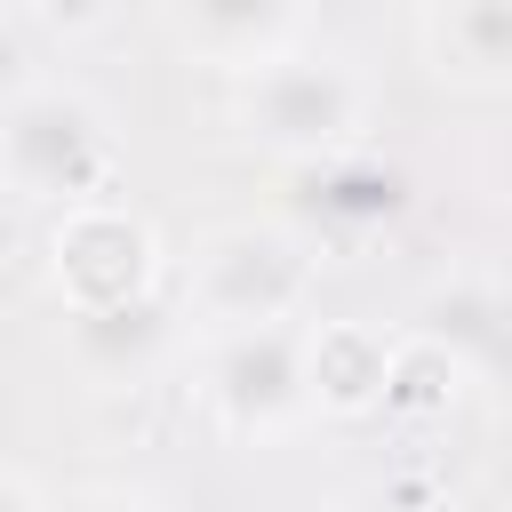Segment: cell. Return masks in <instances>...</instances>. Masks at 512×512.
I'll return each mask as SVG.
<instances>
[{
	"label": "cell",
	"mask_w": 512,
	"mask_h": 512,
	"mask_svg": "<svg viewBox=\"0 0 512 512\" xmlns=\"http://www.w3.org/2000/svg\"><path fill=\"white\" fill-rule=\"evenodd\" d=\"M296 8L304 0H168V32L192 56L224 64V72H248V64L280 56V40L296 32Z\"/></svg>",
	"instance_id": "obj_9"
},
{
	"label": "cell",
	"mask_w": 512,
	"mask_h": 512,
	"mask_svg": "<svg viewBox=\"0 0 512 512\" xmlns=\"http://www.w3.org/2000/svg\"><path fill=\"white\" fill-rule=\"evenodd\" d=\"M408 208V176L376 152H328V160H304V192H296V216H304V248L312 240H360V232H384L392 216Z\"/></svg>",
	"instance_id": "obj_6"
},
{
	"label": "cell",
	"mask_w": 512,
	"mask_h": 512,
	"mask_svg": "<svg viewBox=\"0 0 512 512\" xmlns=\"http://www.w3.org/2000/svg\"><path fill=\"white\" fill-rule=\"evenodd\" d=\"M464 384H472V368H456L440 344H424V336H392L376 416H448V408L464 400Z\"/></svg>",
	"instance_id": "obj_12"
},
{
	"label": "cell",
	"mask_w": 512,
	"mask_h": 512,
	"mask_svg": "<svg viewBox=\"0 0 512 512\" xmlns=\"http://www.w3.org/2000/svg\"><path fill=\"white\" fill-rule=\"evenodd\" d=\"M384 360H392V336L368 328V320H328L304 336V400L320 416H376L384 400Z\"/></svg>",
	"instance_id": "obj_8"
},
{
	"label": "cell",
	"mask_w": 512,
	"mask_h": 512,
	"mask_svg": "<svg viewBox=\"0 0 512 512\" xmlns=\"http://www.w3.org/2000/svg\"><path fill=\"white\" fill-rule=\"evenodd\" d=\"M88 512H152V504H88Z\"/></svg>",
	"instance_id": "obj_17"
},
{
	"label": "cell",
	"mask_w": 512,
	"mask_h": 512,
	"mask_svg": "<svg viewBox=\"0 0 512 512\" xmlns=\"http://www.w3.org/2000/svg\"><path fill=\"white\" fill-rule=\"evenodd\" d=\"M16 8H32V0H0V16H16Z\"/></svg>",
	"instance_id": "obj_18"
},
{
	"label": "cell",
	"mask_w": 512,
	"mask_h": 512,
	"mask_svg": "<svg viewBox=\"0 0 512 512\" xmlns=\"http://www.w3.org/2000/svg\"><path fill=\"white\" fill-rule=\"evenodd\" d=\"M336 512H448V496L424 488V480H368V488H352Z\"/></svg>",
	"instance_id": "obj_13"
},
{
	"label": "cell",
	"mask_w": 512,
	"mask_h": 512,
	"mask_svg": "<svg viewBox=\"0 0 512 512\" xmlns=\"http://www.w3.org/2000/svg\"><path fill=\"white\" fill-rule=\"evenodd\" d=\"M176 344V320H168V296L144 288L128 304H96V312H72V360L88 376H144L160 352Z\"/></svg>",
	"instance_id": "obj_10"
},
{
	"label": "cell",
	"mask_w": 512,
	"mask_h": 512,
	"mask_svg": "<svg viewBox=\"0 0 512 512\" xmlns=\"http://www.w3.org/2000/svg\"><path fill=\"white\" fill-rule=\"evenodd\" d=\"M32 8H40L56 32H96V24L112 16V0H32Z\"/></svg>",
	"instance_id": "obj_15"
},
{
	"label": "cell",
	"mask_w": 512,
	"mask_h": 512,
	"mask_svg": "<svg viewBox=\"0 0 512 512\" xmlns=\"http://www.w3.org/2000/svg\"><path fill=\"white\" fill-rule=\"evenodd\" d=\"M424 56L448 88L496 96L512 72V0H432L424 16Z\"/></svg>",
	"instance_id": "obj_7"
},
{
	"label": "cell",
	"mask_w": 512,
	"mask_h": 512,
	"mask_svg": "<svg viewBox=\"0 0 512 512\" xmlns=\"http://www.w3.org/2000/svg\"><path fill=\"white\" fill-rule=\"evenodd\" d=\"M360 120H368V88H360V72L336 64V56H296V48H280V56L248 64V72H232V128H240L256 152L288 160V168L344 152V144L360 136Z\"/></svg>",
	"instance_id": "obj_1"
},
{
	"label": "cell",
	"mask_w": 512,
	"mask_h": 512,
	"mask_svg": "<svg viewBox=\"0 0 512 512\" xmlns=\"http://www.w3.org/2000/svg\"><path fill=\"white\" fill-rule=\"evenodd\" d=\"M200 400L232 440H280L312 416L296 328H224L200 360Z\"/></svg>",
	"instance_id": "obj_4"
},
{
	"label": "cell",
	"mask_w": 512,
	"mask_h": 512,
	"mask_svg": "<svg viewBox=\"0 0 512 512\" xmlns=\"http://www.w3.org/2000/svg\"><path fill=\"white\" fill-rule=\"evenodd\" d=\"M312 296V248L296 224H216L184 264V304L224 328H288Z\"/></svg>",
	"instance_id": "obj_3"
},
{
	"label": "cell",
	"mask_w": 512,
	"mask_h": 512,
	"mask_svg": "<svg viewBox=\"0 0 512 512\" xmlns=\"http://www.w3.org/2000/svg\"><path fill=\"white\" fill-rule=\"evenodd\" d=\"M408 336H424V344H440L456 368L488 376L496 352H504V296H496V280H488V272H448V288L424 296V312H416Z\"/></svg>",
	"instance_id": "obj_11"
},
{
	"label": "cell",
	"mask_w": 512,
	"mask_h": 512,
	"mask_svg": "<svg viewBox=\"0 0 512 512\" xmlns=\"http://www.w3.org/2000/svg\"><path fill=\"white\" fill-rule=\"evenodd\" d=\"M24 88H32V56H24V32L0 16V104L24 96Z\"/></svg>",
	"instance_id": "obj_14"
},
{
	"label": "cell",
	"mask_w": 512,
	"mask_h": 512,
	"mask_svg": "<svg viewBox=\"0 0 512 512\" xmlns=\"http://www.w3.org/2000/svg\"><path fill=\"white\" fill-rule=\"evenodd\" d=\"M160 272V248H152V224L112 208V200H80L64 208L56 224V288L72 312H96V304H128L144 296Z\"/></svg>",
	"instance_id": "obj_5"
},
{
	"label": "cell",
	"mask_w": 512,
	"mask_h": 512,
	"mask_svg": "<svg viewBox=\"0 0 512 512\" xmlns=\"http://www.w3.org/2000/svg\"><path fill=\"white\" fill-rule=\"evenodd\" d=\"M112 176V128L80 88L32 80L0 104V184L40 208H80Z\"/></svg>",
	"instance_id": "obj_2"
},
{
	"label": "cell",
	"mask_w": 512,
	"mask_h": 512,
	"mask_svg": "<svg viewBox=\"0 0 512 512\" xmlns=\"http://www.w3.org/2000/svg\"><path fill=\"white\" fill-rule=\"evenodd\" d=\"M0 512H48V504H40V488H32V480L0 472Z\"/></svg>",
	"instance_id": "obj_16"
}]
</instances>
